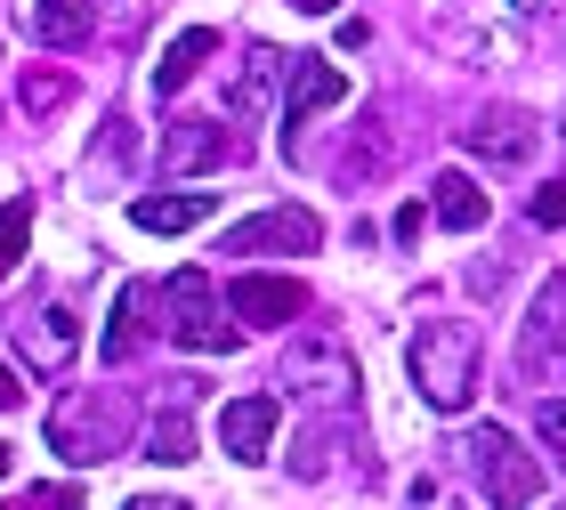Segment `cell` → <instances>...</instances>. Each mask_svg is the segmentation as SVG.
I'll use <instances>...</instances> for the list:
<instances>
[{"mask_svg": "<svg viewBox=\"0 0 566 510\" xmlns=\"http://www.w3.org/2000/svg\"><path fill=\"white\" fill-rule=\"evenodd\" d=\"M227 309H235V324H292V316H307V284L300 275H243L227 292Z\"/></svg>", "mask_w": 566, "mask_h": 510, "instance_id": "obj_10", "label": "cell"}, {"mask_svg": "<svg viewBox=\"0 0 566 510\" xmlns=\"http://www.w3.org/2000/svg\"><path fill=\"white\" fill-rule=\"evenodd\" d=\"M33 33L49 49H82L97 33V9H90V0H33Z\"/></svg>", "mask_w": 566, "mask_h": 510, "instance_id": "obj_19", "label": "cell"}, {"mask_svg": "<svg viewBox=\"0 0 566 510\" xmlns=\"http://www.w3.org/2000/svg\"><path fill=\"white\" fill-rule=\"evenodd\" d=\"M429 211H437V227H453V236H478L494 202H485V187H478L470 170H437V187H429Z\"/></svg>", "mask_w": 566, "mask_h": 510, "instance_id": "obj_12", "label": "cell"}, {"mask_svg": "<svg viewBox=\"0 0 566 510\" xmlns=\"http://www.w3.org/2000/svg\"><path fill=\"white\" fill-rule=\"evenodd\" d=\"M348 97V73L340 65H324V58H300L292 65V138H283V155L307 163V114H332Z\"/></svg>", "mask_w": 566, "mask_h": 510, "instance_id": "obj_8", "label": "cell"}, {"mask_svg": "<svg viewBox=\"0 0 566 510\" xmlns=\"http://www.w3.org/2000/svg\"><path fill=\"white\" fill-rule=\"evenodd\" d=\"M470 470H478V487H485L494 510H534V502H543V462H534L502 421L470 429Z\"/></svg>", "mask_w": 566, "mask_h": 510, "instance_id": "obj_4", "label": "cell"}, {"mask_svg": "<svg viewBox=\"0 0 566 510\" xmlns=\"http://www.w3.org/2000/svg\"><path fill=\"white\" fill-rule=\"evenodd\" d=\"M219 202L211 195H138L130 202V227H146V236H187V227H202Z\"/></svg>", "mask_w": 566, "mask_h": 510, "instance_id": "obj_15", "label": "cell"}, {"mask_svg": "<svg viewBox=\"0 0 566 510\" xmlns=\"http://www.w3.org/2000/svg\"><path fill=\"white\" fill-rule=\"evenodd\" d=\"M65 97H73L65 73H24V106H33V114H57Z\"/></svg>", "mask_w": 566, "mask_h": 510, "instance_id": "obj_21", "label": "cell"}, {"mask_svg": "<svg viewBox=\"0 0 566 510\" xmlns=\"http://www.w3.org/2000/svg\"><path fill=\"white\" fill-rule=\"evenodd\" d=\"M510 9H518V17H543V9H551V0H510Z\"/></svg>", "mask_w": 566, "mask_h": 510, "instance_id": "obj_30", "label": "cell"}, {"mask_svg": "<svg viewBox=\"0 0 566 510\" xmlns=\"http://www.w3.org/2000/svg\"><path fill=\"white\" fill-rule=\"evenodd\" d=\"M146 300H154V284H122L114 324H106V341H97V356H106V365H130V356L146 348Z\"/></svg>", "mask_w": 566, "mask_h": 510, "instance_id": "obj_16", "label": "cell"}, {"mask_svg": "<svg viewBox=\"0 0 566 510\" xmlns=\"http://www.w3.org/2000/svg\"><path fill=\"white\" fill-rule=\"evenodd\" d=\"M534 227H566V187H543V195H534Z\"/></svg>", "mask_w": 566, "mask_h": 510, "instance_id": "obj_22", "label": "cell"}, {"mask_svg": "<svg viewBox=\"0 0 566 510\" xmlns=\"http://www.w3.org/2000/svg\"><path fill=\"white\" fill-rule=\"evenodd\" d=\"M17 348H24V365H33V373H65L73 348H82L73 309H33V316H17Z\"/></svg>", "mask_w": 566, "mask_h": 510, "instance_id": "obj_11", "label": "cell"}, {"mask_svg": "<svg viewBox=\"0 0 566 510\" xmlns=\"http://www.w3.org/2000/svg\"><path fill=\"white\" fill-rule=\"evenodd\" d=\"M283 73H292V58H283L275 41H251V49H243V73L227 82V106H235V114H260L268 97H275Z\"/></svg>", "mask_w": 566, "mask_h": 510, "instance_id": "obj_13", "label": "cell"}, {"mask_svg": "<svg viewBox=\"0 0 566 510\" xmlns=\"http://www.w3.org/2000/svg\"><path fill=\"white\" fill-rule=\"evenodd\" d=\"M243 155V138L227 131V122H211V114H195V122H178V131L163 138V163L178 170V178H202V170H227Z\"/></svg>", "mask_w": 566, "mask_h": 510, "instance_id": "obj_7", "label": "cell"}, {"mask_svg": "<svg viewBox=\"0 0 566 510\" xmlns=\"http://www.w3.org/2000/svg\"><path fill=\"white\" fill-rule=\"evenodd\" d=\"M316 243H324V219L307 211V202H275V211H251L235 236H227V260H268V251H292V260H307Z\"/></svg>", "mask_w": 566, "mask_h": 510, "instance_id": "obj_6", "label": "cell"}, {"mask_svg": "<svg viewBox=\"0 0 566 510\" xmlns=\"http://www.w3.org/2000/svg\"><path fill=\"white\" fill-rule=\"evenodd\" d=\"M97 155H106V163H130V122H122V114L106 122V146H97Z\"/></svg>", "mask_w": 566, "mask_h": 510, "instance_id": "obj_25", "label": "cell"}, {"mask_svg": "<svg viewBox=\"0 0 566 510\" xmlns=\"http://www.w3.org/2000/svg\"><path fill=\"white\" fill-rule=\"evenodd\" d=\"M163 309H170L163 333H170L178 348H195V356H227V348L243 341L235 309H219V292H211V275H202V268H178V275H170V284H163Z\"/></svg>", "mask_w": 566, "mask_h": 510, "instance_id": "obj_3", "label": "cell"}, {"mask_svg": "<svg viewBox=\"0 0 566 510\" xmlns=\"http://www.w3.org/2000/svg\"><path fill=\"white\" fill-rule=\"evenodd\" d=\"M211 49H219V33H211V24H187V33H178V41L163 49V65H154V90H163V97H178V90L195 82V65L211 58Z\"/></svg>", "mask_w": 566, "mask_h": 510, "instance_id": "obj_18", "label": "cell"}, {"mask_svg": "<svg viewBox=\"0 0 566 510\" xmlns=\"http://www.w3.org/2000/svg\"><path fill=\"white\" fill-rule=\"evenodd\" d=\"M421 227H429V195H421V202H405V211H397V243H421Z\"/></svg>", "mask_w": 566, "mask_h": 510, "instance_id": "obj_23", "label": "cell"}, {"mask_svg": "<svg viewBox=\"0 0 566 510\" xmlns=\"http://www.w3.org/2000/svg\"><path fill=\"white\" fill-rule=\"evenodd\" d=\"M24 243H33V195H9L0 202V275L24 260Z\"/></svg>", "mask_w": 566, "mask_h": 510, "instance_id": "obj_20", "label": "cell"}, {"mask_svg": "<svg viewBox=\"0 0 566 510\" xmlns=\"http://www.w3.org/2000/svg\"><path fill=\"white\" fill-rule=\"evenodd\" d=\"M130 510H187V502H170V495H138Z\"/></svg>", "mask_w": 566, "mask_h": 510, "instance_id": "obj_28", "label": "cell"}, {"mask_svg": "<svg viewBox=\"0 0 566 510\" xmlns=\"http://www.w3.org/2000/svg\"><path fill=\"white\" fill-rule=\"evenodd\" d=\"M283 381H292L300 397H324L332 414H356V389H365V381H356V356L332 333H307L292 356H283Z\"/></svg>", "mask_w": 566, "mask_h": 510, "instance_id": "obj_5", "label": "cell"}, {"mask_svg": "<svg viewBox=\"0 0 566 510\" xmlns=\"http://www.w3.org/2000/svg\"><path fill=\"white\" fill-rule=\"evenodd\" d=\"M187 397H195V381H178V397L146 421V462H163V470L195 462V421H187Z\"/></svg>", "mask_w": 566, "mask_h": 510, "instance_id": "obj_14", "label": "cell"}, {"mask_svg": "<svg viewBox=\"0 0 566 510\" xmlns=\"http://www.w3.org/2000/svg\"><path fill=\"white\" fill-rule=\"evenodd\" d=\"M24 405V389H17V365H0V414H17Z\"/></svg>", "mask_w": 566, "mask_h": 510, "instance_id": "obj_26", "label": "cell"}, {"mask_svg": "<svg viewBox=\"0 0 566 510\" xmlns=\"http://www.w3.org/2000/svg\"><path fill=\"white\" fill-rule=\"evenodd\" d=\"M558 138H566V114H558Z\"/></svg>", "mask_w": 566, "mask_h": 510, "instance_id": "obj_32", "label": "cell"}, {"mask_svg": "<svg viewBox=\"0 0 566 510\" xmlns=\"http://www.w3.org/2000/svg\"><path fill=\"white\" fill-rule=\"evenodd\" d=\"M478 324H453V316H437L421 324L413 341H405V365H413V389L429 414H470V397H478Z\"/></svg>", "mask_w": 566, "mask_h": 510, "instance_id": "obj_1", "label": "cell"}, {"mask_svg": "<svg viewBox=\"0 0 566 510\" xmlns=\"http://www.w3.org/2000/svg\"><path fill=\"white\" fill-rule=\"evenodd\" d=\"M292 9H300V17H332L340 0H292Z\"/></svg>", "mask_w": 566, "mask_h": 510, "instance_id": "obj_29", "label": "cell"}, {"mask_svg": "<svg viewBox=\"0 0 566 510\" xmlns=\"http://www.w3.org/2000/svg\"><path fill=\"white\" fill-rule=\"evenodd\" d=\"M122 438H130V405L114 389H73V397H57V414H49V446H57L73 470L114 462Z\"/></svg>", "mask_w": 566, "mask_h": 510, "instance_id": "obj_2", "label": "cell"}, {"mask_svg": "<svg viewBox=\"0 0 566 510\" xmlns=\"http://www.w3.org/2000/svg\"><path fill=\"white\" fill-rule=\"evenodd\" d=\"M275 421H283V405L275 397H227L219 405V446L235 454V462H268V446H275Z\"/></svg>", "mask_w": 566, "mask_h": 510, "instance_id": "obj_9", "label": "cell"}, {"mask_svg": "<svg viewBox=\"0 0 566 510\" xmlns=\"http://www.w3.org/2000/svg\"><path fill=\"white\" fill-rule=\"evenodd\" d=\"M566 316V275H551V292L534 300V324H558Z\"/></svg>", "mask_w": 566, "mask_h": 510, "instance_id": "obj_24", "label": "cell"}, {"mask_svg": "<svg viewBox=\"0 0 566 510\" xmlns=\"http://www.w3.org/2000/svg\"><path fill=\"white\" fill-rule=\"evenodd\" d=\"M470 146H478L485 163H526V155H534V122H526L518 106H502V114H485L478 131H470Z\"/></svg>", "mask_w": 566, "mask_h": 510, "instance_id": "obj_17", "label": "cell"}, {"mask_svg": "<svg viewBox=\"0 0 566 510\" xmlns=\"http://www.w3.org/2000/svg\"><path fill=\"white\" fill-rule=\"evenodd\" d=\"M543 438H551V446H566V405H543Z\"/></svg>", "mask_w": 566, "mask_h": 510, "instance_id": "obj_27", "label": "cell"}, {"mask_svg": "<svg viewBox=\"0 0 566 510\" xmlns=\"http://www.w3.org/2000/svg\"><path fill=\"white\" fill-rule=\"evenodd\" d=\"M0 478H9V446H0Z\"/></svg>", "mask_w": 566, "mask_h": 510, "instance_id": "obj_31", "label": "cell"}]
</instances>
